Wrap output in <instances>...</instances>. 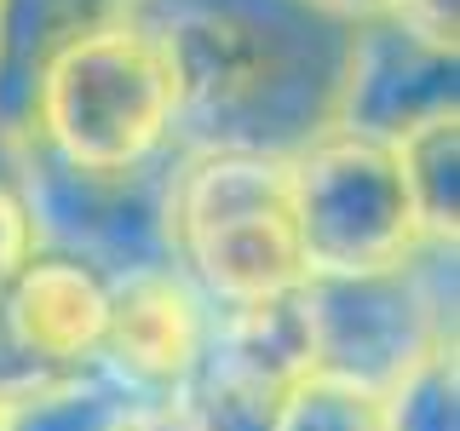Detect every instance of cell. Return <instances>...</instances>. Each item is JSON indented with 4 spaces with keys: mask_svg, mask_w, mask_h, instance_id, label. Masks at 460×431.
<instances>
[{
    "mask_svg": "<svg viewBox=\"0 0 460 431\" xmlns=\"http://www.w3.org/2000/svg\"><path fill=\"white\" fill-rule=\"evenodd\" d=\"M0 431H6V402H0Z\"/></svg>",
    "mask_w": 460,
    "mask_h": 431,
    "instance_id": "44dd1931",
    "label": "cell"
},
{
    "mask_svg": "<svg viewBox=\"0 0 460 431\" xmlns=\"http://www.w3.org/2000/svg\"><path fill=\"white\" fill-rule=\"evenodd\" d=\"M288 184L305 277H374L426 248L397 155L385 144L323 133L288 155Z\"/></svg>",
    "mask_w": 460,
    "mask_h": 431,
    "instance_id": "8992f818",
    "label": "cell"
},
{
    "mask_svg": "<svg viewBox=\"0 0 460 431\" xmlns=\"http://www.w3.org/2000/svg\"><path fill=\"white\" fill-rule=\"evenodd\" d=\"M35 259V230H29V213L18 190H12V179H0V294L12 287V277Z\"/></svg>",
    "mask_w": 460,
    "mask_h": 431,
    "instance_id": "e0dca14e",
    "label": "cell"
},
{
    "mask_svg": "<svg viewBox=\"0 0 460 431\" xmlns=\"http://www.w3.org/2000/svg\"><path fill=\"white\" fill-rule=\"evenodd\" d=\"M409 207L420 219L426 242L455 248L460 236V115H438V121L414 127L402 144H392Z\"/></svg>",
    "mask_w": 460,
    "mask_h": 431,
    "instance_id": "4fadbf2b",
    "label": "cell"
},
{
    "mask_svg": "<svg viewBox=\"0 0 460 431\" xmlns=\"http://www.w3.org/2000/svg\"><path fill=\"white\" fill-rule=\"evenodd\" d=\"M380 402V431H460V363L455 345L420 356Z\"/></svg>",
    "mask_w": 460,
    "mask_h": 431,
    "instance_id": "5bb4252c",
    "label": "cell"
},
{
    "mask_svg": "<svg viewBox=\"0 0 460 431\" xmlns=\"http://www.w3.org/2000/svg\"><path fill=\"white\" fill-rule=\"evenodd\" d=\"M133 0H0V138H23L35 86L64 47L121 23Z\"/></svg>",
    "mask_w": 460,
    "mask_h": 431,
    "instance_id": "30bf717a",
    "label": "cell"
},
{
    "mask_svg": "<svg viewBox=\"0 0 460 431\" xmlns=\"http://www.w3.org/2000/svg\"><path fill=\"white\" fill-rule=\"evenodd\" d=\"M172 81V150L299 155L334 133L351 29L311 0H133Z\"/></svg>",
    "mask_w": 460,
    "mask_h": 431,
    "instance_id": "6da1fadb",
    "label": "cell"
},
{
    "mask_svg": "<svg viewBox=\"0 0 460 431\" xmlns=\"http://www.w3.org/2000/svg\"><path fill=\"white\" fill-rule=\"evenodd\" d=\"M6 162H12V144L0 138V179H6Z\"/></svg>",
    "mask_w": 460,
    "mask_h": 431,
    "instance_id": "ffe728a7",
    "label": "cell"
},
{
    "mask_svg": "<svg viewBox=\"0 0 460 431\" xmlns=\"http://www.w3.org/2000/svg\"><path fill=\"white\" fill-rule=\"evenodd\" d=\"M213 334V305L179 265L110 282V316L93 363L144 402H172Z\"/></svg>",
    "mask_w": 460,
    "mask_h": 431,
    "instance_id": "ba28073f",
    "label": "cell"
},
{
    "mask_svg": "<svg viewBox=\"0 0 460 431\" xmlns=\"http://www.w3.org/2000/svg\"><path fill=\"white\" fill-rule=\"evenodd\" d=\"M52 374H40L29 356L18 351V339H12V328H6V311H0V402H18V397H29V391H40Z\"/></svg>",
    "mask_w": 460,
    "mask_h": 431,
    "instance_id": "ac0fdd59",
    "label": "cell"
},
{
    "mask_svg": "<svg viewBox=\"0 0 460 431\" xmlns=\"http://www.w3.org/2000/svg\"><path fill=\"white\" fill-rule=\"evenodd\" d=\"M172 265L213 311L259 305L305 282L288 162L196 150L172 172Z\"/></svg>",
    "mask_w": 460,
    "mask_h": 431,
    "instance_id": "7a4b0ae2",
    "label": "cell"
},
{
    "mask_svg": "<svg viewBox=\"0 0 460 431\" xmlns=\"http://www.w3.org/2000/svg\"><path fill=\"white\" fill-rule=\"evenodd\" d=\"M438 115H460V52L431 47L392 18L357 23L340 75L334 133L392 150Z\"/></svg>",
    "mask_w": 460,
    "mask_h": 431,
    "instance_id": "52a82bcc",
    "label": "cell"
},
{
    "mask_svg": "<svg viewBox=\"0 0 460 431\" xmlns=\"http://www.w3.org/2000/svg\"><path fill=\"white\" fill-rule=\"evenodd\" d=\"M208 356L225 368H236L242 380L270 385V391H294L299 380H311L316 356H311V311H305V282L270 294L259 305L236 311H213V334Z\"/></svg>",
    "mask_w": 460,
    "mask_h": 431,
    "instance_id": "8fae6325",
    "label": "cell"
},
{
    "mask_svg": "<svg viewBox=\"0 0 460 431\" xmlns=\"http://www.w3.org/2000/svg\"><path fill=\"white\" fill-rule=\"evenodd\" d=\"M316 380L380 397L438 345H455V248L426 242L374 277H305Z\"/></svg>",
    "mask_w": 460,
    "mask_h": 431,
    "instance_id": "5b68a950",
    "label": "cell"
},
{
    "mask_svg": "<svg viewBox=\"0 0 460 431\" xmlns=\"http://www.w3.org/2000/svg\"><path fill=\"white\" fill-rule=\"evenodd\" d=\"M29 133L75 167L121 172L172 150V81L133 18L64 47L35 86Z\"/></svg>",
    "mask_w": 460,
    "mask_h": 431,
    "instance_id": "277c9868",
    "label": "cell"
},
{
    "mask_svg": "<svg viewBox=\"0 0 460 431\" xmlns=\"http://www.w3.org/2000/svg\"><path fill=\"white\" fill-rule=\"evenodd\" d=\"M138 409L150 402L133 397L98 363H86L75 374H52L40 391L18 397L6 409V431H121Z\"/></svg>",
    "mask_w": 460,
    "mask_h": 431,
    "instance_id": "7c38bea8",
    "label": "cell"
},
{
    "mask_svg": "<svg viewBox=\"0 0 460 431\" xmlns=\"http://www.w3.org/2000/svg\"><path fill=\"white\" fill-rule=\"evenodd\" d=\"M385 18L397 29H409V35L431 40V47L460 52V0H392Z\"/></svg>",
    "mask_w": 460,
    "mask_h": 431,
    "instance_id": "2e32d148",
    "label": "cell"
},
{
    "mask_svg": "<svg viewBox=\"0 0 460 431\" xmlns=\"http://www.w3.org/2000/svg\"><path fill=\"white\" fill-rule=\"evenodd\" d=\"M270 431H380V402L311 374L277 402Z\"/></svg>",
    "mask_w": 460,
    "mask_h": 431,
    "instance_id": "9a60e30c",
    "label": "cell"
},
{
    "mask_svg": "<svg viewBox=\"0 0 460 431\" xmlns=\"http://www.w3.org/2000/svg\"><path fill=\"white\" fill-rule=\"evenodd\" d=\"M316 12H328L334 23L345 29H357V23H374V18H385L392 12V0H311Z\"/></svg>",
    "mask_w": 460,
    "mask_h": 431,
    "instance_id": "d6986e66",
    "label": "cell"
},
{
    "mask_svg": "<svg viewBox=\"0 0 460 431\" xmlns=\"http://www.w3.org/2000/svg\"><path fill=\"white\" fill-rule=\"evenodd\" d=\"M0 311H6L18 351L40 374H75L98 356L110 316V282L75 259L35 253L0 294Z\"/></svg>",
    "mask_w": 460,
    "mask_h": 431,
    "instance_id": "9c48e42d",
    "label": "cell"
},
{
    "mask_svg": "<svg viewBox=\"0 0 460 431\" xmlns=\"http://www.w3.org/2000/svg\"><path fill=\"white\" fill-rule=\"evenodd\" d=\"M172 172L179 150L144 167L98 172L52 155L35 133L12 138L6 162V179L35 230V253L75 259L104 282L172 265Z\"/></svg>",
    "mask_w": 460,
    "mask_h": 431,
    "instance_id": "3957f363",
    "label": "cell"
}]
</instances>
